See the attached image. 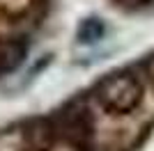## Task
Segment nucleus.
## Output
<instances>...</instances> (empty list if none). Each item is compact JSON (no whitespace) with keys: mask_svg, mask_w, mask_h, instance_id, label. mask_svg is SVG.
Wrapping results in <instances>:
<instances>
[{"mask_svg":"<svg viewBox=\"0 0 154 151\" xmlns=\"http://www.w3.org/2000/svg\"><path fill=\"white\" fill-rule=\"evenodd\" d=\"M97 99L108 112H131L143 99V85L131 73H115L99 82Z\"/></svg>","mask_w":154,"mask_h":151,"instance_id":"obj_1","label":"nucleus"},{"mask_svg":"<svg viewBox=\"0 0 154 151\" xmlns=\"http://www.w3.org/2000/svg\"><path fill=\"white\" fill-rule=\"evenodd\" d=\"M26 57V44L9 39V41H0V76L12 73Z\"/></svg>","mask_w":154,"mask_h":151,"instance_id":"obj_2","label":"nucleus"},{"mask_svg":"<svg viewBox=\"0 0 154 151\" xmlns=\"http://www.w3.org/2000/svg\"><path fill=\"white\" fill-rule=\"evenodd\" d=\"M103 34V23L99 19H88L78 28V41L81 44H94L97 39H101Z\"/></svg>","mask_w":154,"mask_h":151,"instance_id":"obj_3","label":"nucleus"}]
</instances>
